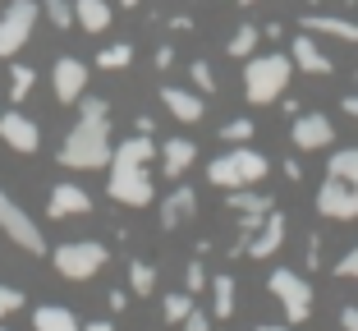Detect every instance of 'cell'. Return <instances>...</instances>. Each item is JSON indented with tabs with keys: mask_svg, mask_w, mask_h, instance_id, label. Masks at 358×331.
Segmentation results:
<instances>
[{
	"mask_svg": "<svg viewBox=\"0 0 358 331\" xmlns=\"http://www.w3.org/2000/svg\"><path fill=\"white\" fill-rule=\"evenodd\" d=\"M152 157H157V143L152 134H134L110 152V198L124 207H148L157 198V184H152Z\"/></svg>",
	"mask_w": 358,
	"mask_h": 331,
	"instance_id": "cell-1",
	"label": "cell"
},
{
	"mask_svg": "<svg viewBox=\"0 0 358 331\" xmlns=\"http://www.w3.org/2000/svg\"><path fill=\"white\" fill-rule=\"evenodd\" d=\"M110 115L106 120H83L64 134V148H60V166L69 171H96V166H110Z\"/></svg>",
	"mask_w": 358,
	"mask_h": 331,
	"instance_id": "cell-2",
	"label": "cell"
},
{
	"mask_svg": "<svg viewBox=\"0 0 358 331\" xmlns=\"http://www.w3.org/2000/svg\"><path fill=\"white\" fill-rule=\"evenodd\" d=\"M294 78V60L289 55H248V69H243V92L253 106H266L275 97H285Z\"/></svg>",
	"mask_w": 358,
	"mask_h": 331,
	"instance_id": "cell-3",
	"label": "cell"
},
{
	"mask_svg": "<svg viewBox=\"0 0 358 331\" xmlns=\"http://www.w3.org/2000/svg\"><path fill=\"white\" fill-rule=\"evenodd\" d=\"M266 157L253 148H230L221 152V157L207 166V180L216 184V189H248V184H262L266 180Z\"/></svg>",
	"mask_w": 358,
	"mask_h": 331,
	"instance_id": "cell-4",
	"label": "cell"
},
{
	"mask_svg": "<svg viewBox=\"0 0 358 331\" xmlns=\"http://www.w3.org/2000/svg\"><path fill=\"white\" fill-rule=\"evenodd\" d=\"M55 272H60L64 281H92L96 272L110 262V253H106V244H96V239H74V244H60L51 253Z\"/></svg>",
	"mask_w": 358,
	"mask_h": 331,
	"instance_id": "cell-5",
	"label": "cell"
},
{
	"mask_svg": "<svg viewBox=\"0 0 358 331\" xmlns=\"http://www.w3.org/2000/svg\"><path fill=\"white\" fill-rule=\"evenodd\" d=\"M266 290H271L275 300H280V309H285V318H289V327H294V322H303V318H313V286H308L299 272L275 267L271 276H266Z\"/></svg>",
	"mask_w": 358,
	"mask_h": 331,
	"instance_id": "cell-6",
	"label": "cell"
},
{
	"mask_svg": "<svg viewBox=\"0 0 358 331\" xmlns=\"http://www.w3.org/2000/svg\"><path fill=\"white\" fill-rule=\"evenodd\" d=\"M37 28V0H14L10 10L0 14V60L23 51V42L32 37Z\"/></svg>",
	"mask_w": 358,
	"mask_h": 331,
	"instance_id": "cell-7",
	"label": "cell"
},
{
	"mask_svg": "<svg viewBox=\"0 0 358 331\" xmlns=\"http://www.w3.org/2000/svg\"><path fill=\"white\" fill-rule=\"evenodd\" d=\"M0 235H10L14 244L28 248V253H46V235L37 230V221L14 203L10 193H0Z\"/></svg>",
	"mask_w": 358,
	"mask_h": 331,
	"instance_id": "cell-8",
	"label": "cell"
},
{
	"mask_svg": "<svg viewBox=\"0 0 358 331\" xmlns=\"http://www.w3.org/2000/svg\"><path fill=\"white\" fill-rule=\"evenodd\" d=\"M317 212L327 216V221H354L358 216V180L327 175V184L317 189Z\"/></svg>",
	"mask_w": 358,
	"mask_h": 331,
	"instance_id": "cell-9",
	"label": "cell"
},
{
	"mask_svg": "<svg viewBox=\"0 0 358 331\" xmlns=\"http://www.w3.org/2000/svg\"><path fill=\"white\" fill-rule=\"evenodd\" d=\"M294 148L299 152H322L336 143V125H331L327 115H317V111H308V115H294Z\"/></svg>",
	"mask_w": 358,
	"mask_h": 331,
	"instance_id": "cell-10",
	"label": "cell"
},
{
	"mask_svg": "<svg viewBox=\"0 0 358 331\" xmlns=\"http://www.w3.org/2000/svg\"><path fill=\"white\" fill-rule=\"evenodd\" d=\"M51 83H55V101H78L83 97V87H87V64L83 60H74V55H60L55 60V69H51Z\"/></svg>",
	"mask_w": 358,
	"mask_h": 331,
	"instance_id": "cell-11",
	"label": "cell"
},
{
	"mask_svg": "<svg viewBox=\"0 0 358 331\" xmlns=\"http://www.w3.org/2000/svg\"><path fill=\"white\" fill-rule=\"evenodd\" d=\"M0 139L10 143L14 152H37V143H42V129L32 125L23 111H5V115H0Z\"/></svg>",
	"mask_w": 358,
	"mask_h": 331,
	"instance_id": "cell-12",
	"label": "cell"
},
{
	"mask_svg": "<svg viewBox=\"0 0 358 331\" xmlns=\"http://www.w3.org/2000/svg\"><path fill=\"white\" fill-rule=\"evenodd\" d=\"M280 244H285V212H266L262 216V225L253 230V239H248V248L243 253L248 258H271V253H280Z\"/></svg>",
	"mask_w": 358,
	"mask_h": 331,
	"instance_id": "cell-13",
	"label": "cell"
},
{
	"mask_svg": "<svg viewBox=\"0 0 358 331\" xmlns=\"http://www.w3.org/2000/svg\"><path fill=\"white\" fill-rule=\"evenodd\" d=\"M92 212V198H87L78 184H55L51 198H46V216H55V221H64V216H83Z\"/></svg>",
	"mask_w": 358,
	"mask_h": 331,
	"instance_id": "cell-14",
	"label": "cell"
},
{
	"mask_svg": "<svg viewBox=\"0 0 358 331\" xmlns=\"http://www.w3.org/2000/svg\"><path fill=\"white\" fill-rule=\"evenodd\" d=\"M157 152H161V171H166V180H179V175L198 161V143H189V139H166Z\"/></svg>",
	"mask_w": 358,
	"mask_h": 331,
	"instance_id": "cell-15",
	"label": "cell"
},
{
	"mask_svg": "<svg viewBox=\"0 0 358 331\" xmlns=\"http://www.w3.org/2000/svg\"><path fill=\"white\" fill-rule=\"evenodd\" d=\"M193 207H198V193H193L189 184H179L175 193H166V203H161V225H166V230H179V225L193 216Z\"/></svg>",
	"mask_w": 358,
	"mask_h": 331,
	"instance_id": "cell-16",
	"label": "cell"
},
{
	"mask_svg": "<svg viewBox=\"0 0 358 331\" xmlns=\"http://www.w3.org/2000/svg\"><path fill=\"white\" fill-rule=\"evenodd\" d=\"M161 106H166L175 120H184V125H198L202 120V97L184 92V87H161Z\"/></svg>",
	"mask_w": 358,
	"mask_h": 331,
	"instance_id": "cell-17",
	"label": "cell"
},
{
	"mask_svg": "<svg viewBox=\"0 0 358 331\" xmlns=\"http://www.w3.org/2000/svg\"><path fill=\"white\" fill-rule=\"evenodd\" d=\"M299 28L303 32H327V37H340V42H358V23L354 19H336V14H303Z\"/></svg>",
	"mask_w": 358,
	"mask_h": 331,
	"instance_id": "cell-18",
	"label": "cell"
},
{
	"mask_svg": "<svg viewBox=\"0 0 358 331\" xmlns=\"http://www.w3.org/2000/svg\"><path fill=\"white\" fill-rule=\"evenodd\" d=\"M289 60H294V69H303V74H331V60L317 51L313 37H294V46H289Z\"/></svg>",
	"mask_w": 358,
	"mask_h": 331,
	"instance_id": "cell-19",
	"label": "cell"
},
{
	"mask_svg": "<svg viewBox=\"0 0 358 331\" xmlns=\"http://www.w3.org/2000/svg\"><path fill=\"white\" fill-rule=\"evenodd\" d=\"M32 331H83V322L69 309H60V304H42L32 313Z\"/></svg>",
	"mask_w": 358,
	"mask_h": 331,
	"instance_id": "cell-20",
	"label": "cell"
},
{
	"mask_svg": "<svg viewBox=\"0 0 358 331\" xmlns=\"http://www.w3.org/2000/svg\"><path fill=\"white\" fill-rule=\"evenodd\" d=\"M74 23L83 32H106L110 28V5L106 0H74Z\"/></svg>",
	"mask_w": 358,
	"mask_h": 331,
	"instance_id": "cell-21",
	"label": "cell"
},
{
	"mask_svg": "<svg viewBox=\"0 0 358 331\" xmlns=\"http://www.w3.org/2000/svg\"><path fill=\"white\" fill-rule=\"evenodd\" d=\"M225 207H230V212H271V198H266L262 189H253V184H248V189H225Z\"/></svg>",
	"mask_w": 358,
	"mask_h": 331,
	"instance_id": "cell-22",
	"label": "cell"
},
{
	"mask_svg": "<svg viewBox=\"0 0 358 331\" xmlns=\"http://www.w3.org/2000/svg\"><path fill=\"white\" fill-rule=\"evenodd\" d=\"M211 313L216 318H234V281L230 276H211Z\"/></svg>",
	"mask_w": 358,
	"mask_h": 331,
	"instance_id": "cell-23",
	"label": "cell"
},
{
	"mask_svg": "<svg viewBox=\"0 0 358 331\" xmlns=\"http://www.w3.org/2000/svg\"><path fill=\"white\" fill-rule=\"evenodd\" d=\"M327 175H340V180H358V148H336V152H331Z\"/></svg>",
	"mask_w": 358,
	"mask_h": 331,
	"instance_id": "cell-24",
	"label": "cell"
},
{
	"mask_svg": "<svg viewBox=\"0 0 358 331\" xmlns=\"http://www.w3.org/2000/svg\"><path fill=\"white\" fill-rule=\"evenodd\" d=\"M257 37H262V28H253V23H243V28L234 32L230 42H225V51H230L234 60H248V55H253V46H257Z\"/></svg>",
	"mask_w": 358,
	"mask_h": 331,
	"instance_id": "cell-25",
	"label": "cell"
},
{
	"mask_svg": "<svg viewBox=\"0 0 358 331\" xmlns=\"http://www.w3.org/2000/svg\"><path fill=\"white\" fill-rule=\"evenodd\" d=\"M129 286H134V295H152L157 290V267L152 262H129Z\"/></svg>",
	"mask_w": 358,
	"mask_h": 331,
	"instance_id": "cell-26",
	"label": "cell"
},
{
	"mask_svg": "<svg viewBox=\"0 0 358 331\" xmlns=\"http://www.w3.org/2000/svg\"><path fill=\"white\" fill-rule=\"evenodd\" d=\"M96 64H101V69H124V64H134V46H129V42L106 46V51L96 55Z\"/></svg>",
	"mask_w": 358,
	"mask_h": 331,
	"instance_id": "cell-27",
	"label": "cell"
},
{
	"mask_svg": "<svg viewBox=\"0 0 358 331\" xmlns=\"http://www.w3.org/2000/svg\"><path fill=\"white\" fill-rule=\"evenodd\" d=\"M32 83H37V69H28V64H14L10 69V97L14 101H23L32 92Z\"/></svg>",
	"mask_w": 358,
	"mask_h": 331,
	"instance_id": "cell-28",
	"label": "cell"
},
{
	"mask_svg": "<svg viewBox=\"0 0 358 331\" xmlns=\"http://www.w3.org/2000/svg\"><path fill=\"white\" fill-rule=\"evenodd\" d=\"M42 10L55 28H74V0H42Z\"/></svg>",
	"mask_w": 358,
	"mask_h": 331,
	"instance_id": "cell-29",
	"label": "cell"
},
{
	"mask_svg": "<svg viewBox=\"0 0 358 331\" xmlns=\"http://www.w3.org/2000/svg\"><path fill=\"white\" fill-rule=\"evenodd\" d=\"M193 309V295L189 290H179V295H166V322H184Z\"/></svg>",
	"mask_w": 358,
	"mask_h": 331,
	"instance_id": "cell-30",
	"label": "cell"
},
{
	"mask_svg": "<svg viewBox=\"0 0 358 331\" xmlns=\"http://www.w3.org/2000/svg\"><path fill=\"white\" fill-rule=\"evenodd\" d=\"M189 74H193V83L202 87V97L216 92V74H211V64H207V60H193V64H189Z\"/></svg>",
	"mask_w": 358,
	"mask_h": 331,
	"instance_id": "cell-31",
	"label": "cell"
},
{
	"mask_svg": "<svg viewBox=\"0 0 358 331\" xmlns=\"http://www.w3.org/2000/svg\"><path fill=\"white\" fill-rule=\"evenodd\" d=\"M221 139H225V143H248V139H253V120H243V115L230 120V125L221 129Z\"/></svg>",
	"mask_w": 358,
	"mask_h": 331,
	"instance_id": "cell-32",
	"label": "cell"
},
{
	"mask_svg": "<svg viewBox=\"0 0 358 331\" xmlns=\"http://www.w3.org/2000/svg\"><path fill=\"white\" fill-rule=\"evenodd\" d=\"M23 309V290H14V286H0V322L10 318V313H19Z\"/></svg>",
	"mask_w": 358,
	"mask_h": 331,
	"instance_id": "cell-33",
	"label": "cell"
},
{
	"mask_svg": "<svg viewBox=\"0 0 358 331\" xmlns=\"http://www.w3.org/2000/svg\"><path fill=\"white\" fill-rule=\"evenodd\" d=\"M78 115H83V120H106L110 106H106L101 97H78Z\"/></svg>",
	"mask_w": 358,
	"mask_h": 331,
	"instance_id": "cell-34",
	"label": "cell"
},
{
	"mask_svg": "<svg viewBox=\"0 0 358 331\" xmlns=\"http://www.w3.org/2000/svg\"><path fill=\"white\" fill-rule=\"evenodd\" d=\"M202 286H207V272H202V262L193 258V262H189V272H184V290H189V295H198Z\"/></svg>",
	"mask_w": 358,
	"mask_h": 331,
	"instance_id": "cell-35",
	"label": "cell"
},
{
	"mask_svg": "<svg viewBox=\"0 0 358 331\" xmlns=\"http://www.w3.org/2000/svg\"><path fill=\"white\" fill-rule=\"evenodd\" d=\"M336 276H345V281H358V244H354V248H349V253L336 262Z\"/></svg>",
	"mask_w": 358,
	"mask_h": 331,
	"instance_id": "cell-36",
	"label": "cell"
},
{
	"mask_svg": "<svg viewBox=\"0 0 358 331\" xmlns=\"http://www.w3.org/2000/svg\"><path fill=\"white\" fill-rule=\"evenodd\" d=\"M179 327H184V331H211V318H207V313H198V309H189V318L179 322Z\"/></svg>",
	"mask_w": 358,
	"mask_h": 331,
	"instance_id": "cell-37",
	"label": "cell"
},
{
	"mask_svg": "<svg viewBox=\"0 0 358 331\" xmlns=\"http://www.w3.org/2000/svg\"><path fill=\"white\" fill-rule=\"evenodd\" d=\"M340 327H345V331H358V309H340Z\"/></svg>",
	"mask_w": 358,
	"mask_h": 331,
	"instance_id": "cell-38",
	"label": "cell"
},
{
	"mask_svg": "<svg viewBox=\"0 0 358 331\" xmlns=\"http://www.w3.org/2000/svg\"><path fill=\"white\" fill-rule=\"evenodd\" d=\"M106 300H110V313H120V309H124V304H129V295H124V290H110Z\"/></svg>",
	"mask_w": 358,
	"mask_h": 331,
	"instance_id": "cell-39",
	"label": "cell"
},
{
	"mask_svg": "<svg viewBox=\"0 0 358 331\" xmlns=\"http://www.w3.org/2000/svg\"><path fill=\"white\" fill-rule=\"evenodd\" d=\"M170 64H175V51H170V46H161V51H157V69H170Z\"/></svg>",
	"mask_w": 358,
	"mask_h": 331,
	"instance_id": "cell-40",
	"label": "cell"
},
{
	"mask_svg": "<svg viewBox=\"0 0 358 331\" xmlns=\"http://www.w3.org/2000/svg\"><path fill=\"white\" fill-rule=\"evenodd\" d=\"M345 111H349V115L358 120V92H354V97H345Z\"/></svg>",
	"mask_w": 358,
	"mask_h": 331,
	"instance_id": "cell-41",
	"label": "cell"
},
{
	"mask_svg": "<svg viewBox=\"0 0 358 331\" xmlns=\"http://www.w3.org/2000/svg\"><path fill=\"white\" fill-rule=\"evenodd\" d=\"M83 331H115V327H110V322H87Z\"/></svg>",
	"mask_w": 358,
	"mask_h": 331,
	"instance_id": "cell-42",
	"label": "cell"
},
{
	"mask_svg": "<svg viewBox=\"0 0 358 331\" xmlns=\"http://www.w3.org/2000/svg\"><path fill=\"white\" fill-rule=\"evenodd\" d=\"M253 331H289V327H271V322H262V327H253Z\"/></svg>",
	"mask_w": 358,
	"mask_h": 331,
	"instance_id": "cell-43",
	"label": "cell"
},
{
	"mask_svg": "<svg viewBox=\"0 0 358 331\" xmlns=\"http://www.w3.org/2000/svg\"><path fill=\"white\" fill-rule=\"evenodd\" d=\"M120 5H124V10H134V5H143V0H120Z\"/></svg>",
	"mask_w": 358,
	"mask_h": 331,
	"instance_id": "cell-44",
	"label": "cell"
},
{
	"mask_svg": "<svg viewBox=\"0 0 358 331\" xmlns=\"http://www.w3.org/2000/svg\"><path fill=\"white\" fill-rule=\"evenodd\" d=\"M239 5H257V0H239Z\"/></svg>",
	"mask_w": 358,
	"mask_h": 331,
	"instance_id": "cell-45",
	"label": "cell"
}]
</instances>
